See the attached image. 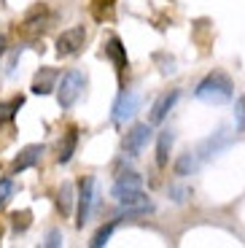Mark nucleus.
I'll return each instance as SVG.
<instances>
[{"label":"nucleus","mask_w":245,"mask_h":248,"mask_svg":"<svg viewBox=\"0 0 245 248\" xmlns=\"http://www.w3.org/2000/svg\"><path fill=\"white\" fill-rule=\"evenodd\" d=\"M116 224H119V218H113V221H108V224H105L103 230H100L97 235L92 237V248H103L105 243H108V237L113 235V230H116Z\"/></svg>","instance_id":"nucleus-21"},{"label":"nucleus","mask_w":245,"mask_h":248,"mask_svg":"<svg viewBox=\"0 0 245 248\" xmlns=\"http://www.w3.org/2000/svg\"><path fill=\"white\" fill-rule=\"evenodd\" d=\"M86 44V30L84 25H76V27H68L57 35V54L60 57H76Z\"/></svg>","instance_id":"nucleus-3"},{"label":"nucleus","mask_w":245,"mask_h":248,"mask_svg":"<svg viewBox=\"0 0 245 248\" xmlns=\"http://www.w3.org/2000/svg\"><path fill=\"white\" fill-rule=\"evenodd\" d=\"M6 49H8V41H6V35H3V32H0V57L6 54Z\"/></svg>","instance_id":"nucleus-26"},{"label":"nucleus","mask_w":245,"mask_h":248,"mask_svg":"<svg viewBox=\"0 0 245 248\" xmlns=\"http://www.w3.org/2000/svg\"><path fill=\"white\" fill-rule=\"evenodd\" d=\"M132 189H143V178L138 173H122L113 184V192H132Z\"/></svg>","instance_id":"nucleus-17"},{"label":"nucleus","mask_w":245,"mask_h":248,"mask_svg":"<svg viewBox=\"0 0 245 248\" xmlns=\"http://www.w3.org/2000/svg\"><path fill=\"white\" fill-rule=\"evenodd\" d=\"M76 146H78V130H76V127H70V130L65 132V140L60 143L57 162H60V165H68V162L73 159V154H76Z\"/></svg>","instance_id":"nucleus-13"},{"label":"nucleus","mask_w":245,"mask_h":248,"mask_svg":"<svg viewBox=\"0 0 245 248\" xmlns=\"http://www.w3.org/2000/svg\"><path fill=\"white\" fill-rule=\"evenodd\" d=\"M148 138H151V122L148 124H135V127L127 132V138H124V151L132 154V156H138L148 146Z\"/></svg>","instance_id":"nucleus-7"},{"label":"nucleus","mask_w":245,"mask_h":248,"mask_svg":"<svg viewBox=\"0 0 245 248\" xmlns=\"http://www.w3.org/2000/svg\"><path fill=\"white\" fill-rule=\"evenodd\" d=\"M234 124L237 130H245V97H237L234 103Z\"/></svg>","instance_id":"nucleus-23"},{"label":"nucleus","mask_w":245,"mask_h":248,"mask_svg":"<svg viewBox=\"0 0 245 248\" xmlns=\"http://www.w3.org/2000/svg\"><path fill=\"white\" fill-rule=\"evenodd\" d=\"M49 27V8L43 6V3H38V6H32L30 11H27V16L22 19V30L27 32V35H38V32H43Z\"/></svg>","instance_id":"nucleus-8"},{"label":"nucleus","mask_w":245,"mask_h":248,"mask_svg":"<svg viewBox=\"0 0 245 248\" xmlns=\"http://www.w3.org/2000/svg\"><path fill=\"white\" fill-rule=\"evenodd\" d=\"M172 140H175V135H172L170 130L159 132V140H156V165H159V168H167V162H170Z\"/></svg>","instance_id":"nucleus-14"},{"label":"nucleus","mask_w":245,"mask_h":248,"mask_svg":"<svg viewBox=\"0 0 245 248\" xmlns=\"http://www.w3.org/2000/svg\"><path fill=\"white\" fill-rule=\"evenodd\" d=\"M0 232H3V230H0Z\"/></svg>","instance_id":"nucleus-27"},{"label":"nucleus","mask_w":245,"mask_h":248,"mask_svg":"<svg viewBox=\"0 0 245 248\" xmlns=\"http://www.w3.org/2000/svg\"><path fill=\"white\" fill-rule=\"evenodd\" d=\"M14 189H16V186H14L11 178H0V208L8 202V197L14 194Z\"/></svg>","instance_id":"nucleus-22"},{"label":"nucleus","mask_w":245,"mask_h":248,"mask_svg":"<svg viewBox=\"0 0 245 248\" xmlns=\"http://www.w3.org/2000/svg\"><path fill=\"white\" fill-rule=\"evenodd\" d=\"M229 143H232V135H229L227 130H218V132H213V135L208 138V140L199 146V156L202 159H210V156H215V154H221V151L227 149Z\"/></svg>","instance_id":"nucleus-11"},{"label":"nucleus","mask_w":245,"mask_h":248,"mask_svg":"<svg viewBox=\"0 0 245 248\" xmlns=\"http://www.w3.org/2000/svg\"><path fill=\"white\" fill-rule=\"evenodd\" d=\"M89 11L97 22H110L113 11H116V0H92L89 3Z\"/></svg>","instance_id":"nucleus-15"},{"label":"nucleus","mask_w":245,"mask_h":248,"mask_svg":"<svg viewBox=\"0 0 245 248\" xmlns=\"http://www.w3.org/2000/svg\"><path fill=\"white\" fill-rule=\"evenodd\" d=\"M178 97H181V92H178V89H170V92L159 94V97L153 100V106H151L148 122H151V124H162V122H165V116L170 113V108L178 103Z\"/></svg>","instance_id":"nucleus-9"},{"label":"nucleus","mask_w":245,"mask_h":248,"mask_svg":"<svg viewBox=\"0 0 245 248\" xmlns=\"http://www.w3.org/2000/svg\"><path fill=\"white\" fill-rule=\"evenodd\" d=\"M43 151H46V146H41V143H32V146H25V149L16 154V159L11 162V175H19L25 173V170L35 168L38 162H41Z\"/></svg>","instance_id":"nucleus-6"},{"label":"nucleus","mask_w":245,"mask_h":248,"mask_svg":"<svg viewBox=\"0 0 245 248\" xmlns=\"http://www.w3.org/2000/svg\"><path fill=\"white\" fill-rule=\"evenodd\" d=\"M94 178L92 175H86V178H81V186H78V218H76V227H84L86 221H89V216H92V205H94Z\"/></svg>","instance_id":"nucleus-4"},{"label":"nucleus","mask_w":245,"mask_h":248,"mask_svg":"<svg viewBox=\"0 0 245 248\" xmlns=\"http://www.w3.org/2000/svg\"><path fill=\"white\" fill-rule=\"evenodd\" d=\"M73 184L70 181H65V184L60 186V194H57V205H60V213L62 216H70V211H73Z\"/></svg>","instance_id":"nucleus-16"},{"label":"nucleus","mask_w":245,"mask_h":248,"mask_svg":"<svg viewBox=\"0 0 245 248\" xmlns=\"http://www.w3.org/2000/svg\"><path fill=\"white\" fill-rule=\"evenodd\" d=\"M60 84V73L54 68H41L35 73V81H32V92L35 94H49L51 89H57Z\"/></svg>","instance_id":"nucleus-12"},{"label":"nucleus","mask_w":245,"mask_h":248,"mask_svg":"<svg viewBox=\"0 0 245 248\" xmlns=\"http://www.w3.org/2000/svg\"><path fill=\"white\" fill-rule=\"evenodd\" d=\"M43 246H49V248L62 246V232H60V230H51L49 235H46V243H43Z\"/></svg>","instance_id":"nucleus-24"},{"label":"nucleus","mask_w":245,"mask_h":248,"mask_svg":"<svg viewBox=\"0 0 245 248\" xmlns=\"http://www.w3.org/2000/svg\"><path fill=\"white\" fill-rule=\"evenodd\" d=\"M25 106V97L22 94H16L14 100H8V103H0V124H6V122H11L14 116H16V111Z\"/></svg>","instance_id":"nucleus-18"},{"label":"nucleus","mask_w":245,"mask_h":248,"mask_svg":"<svg viewBox=\"0 0 245 248\" xmlns=\"http://www.w3.org/2000/svg\"><path fill=\"white\" fill-rule=\"evenodd\" d=\"M84 87H86V76L81 70H68L62 76L60 84H57V103H60L62 111H68L78 103V97L84 94Z\"/></svg>","instance_id":"nucleus-2"},{"label":"nucleus","mask_w":245,"mask_h":248,"mask_svg":"<svg viewBox=\"0 0 245 248\" xmlns=\"http://www.w3.org/2000/svg\"><path fill=\"white\" fill-rule=\"evenodd\" d=\"M194 170H197V156L194 154H181L175 159V175L186 178V175H191Z\"/></svg>","instance_id":"nucleus-19"},{"label":"nucleus","mask_w":245,"mask_h":248,"mask_svg":"<svg viewBox=\"0 0 245 248\" xmlns=\"http://www.w3.org/2000/svg\"><path fill=\"white\" fill-rule=\"evenodd\" d=\"M105 57H108V60L113 62V68H116L119 78H122L129 62H127V46H124V44H122V41H119L116 35H113V38H108V41H105Z\"/></svg>","instance_id":"nucleus-10"},{"label":"nucleus","mask_w":245,"mask_h":248,"mask_svg":"<svg viewBox=\"0 0 245 248\" xmlns=\"http://www.w3.org/2000/svg\"><path fill=\"white\" fill-rule=\"evenodd\" d=\"M138 106H140V97H138L135 92H129V89H122V94H119L116 103H113V122L124 124L127 119H132L138 111Z\"/></svg>","instance_id":"nucleus-5"},{"label":"nucleus","mask_w":245,"mask_h":248,"mask_svg":"<svg viewBox=\"0 0 245 248\" xmlns=\"http://www.w3.org/2000/svg\"><path fill=\"white\" fill-rule=\"evenodd\" d=\"M170 194H172V200H175V202H184L191 192H189V189H181V186H170Z\"/></svg>","instance_id":"nucleus-25"},{"label":"nucleus","mask_w":245,"mask_h":248,"mask_svg":"<svg viewBox=\"0 0 245 248\" xmlns=\"http://www.w3.org/2000/svg\"><path fill=\"white\" fill-rule=\"evenodd\" d=\"M234 94V84L227 73H221V70H213L208 73L194 89V97L208 103V106H221V103H229Z\"/></svg>","instance_id":"nucleus-1"},{"label":"nucleus","mask_w":245,"mask_h":248,"mask_svg":"<svg viewBox=\"0 0 245 248\" xmlns=\"http://www.w3.org/2000/svg\"><path fill=\"white\" fill-rule=\"evenodd\" d=\"M30 224H32V211H30V208L11 213V227H14V232H27V230H30Z\"/></svg>","instance_id":"nucleus-20"}]
</instances>
